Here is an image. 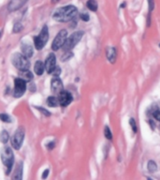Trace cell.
Returning a JSON list of instances; mask_svg holds the SVG:
<instances>
[{
  "label": "cell",
  "mask_w": 160,
  "mask_h": 180,
  "mask_svg": "<svg viewBox=\"0 0 160 180\" xmlns=\"http://www.w3.org/2000/svg\"><path fill=\"white\" fill-rule=\"evenodd\" d=\"M78 9L74 6H66L58 9L53 13V19L57 22H69L76 16Z\"/></svg>",
  "instance_id": "obj_1"
},
{
  "label": "cell",
  "mask_w": 160,
  "mask_h": 180,
  "mask_svg": "<svg viewBox=\"0 0 160 180\" xmlns=\"http://www.w3.org/2000/svg\"><path fill=\"white\" fill-rule=\"evenodd\" d=\"M12 64L15 68H17L19 70H29L30 62L28 60V57L23 56V54H15L12 56Z\"/></svg>",
  "instance_id": "obj_2"
},
{
  "label": "cell",
  "mask_w": 160,
  "mask_h": 180,
  "mask_svg": "<svg viewBox=\"0 0 160 180\" xmlns=\"http://www.w3.org/2000/svg\"><path fill=\"white\" fill-rule=\"evenodd\" d=\"M1 159H2V162L7 167L6 174L9 175L11 171L13 161H14V159H13V152L11 149L8 147L3 148L1 151Z\"/></svg>",
  "instance_id": "obj_3"
},
{
  "label": "cell",
  "mask_w": 160,
  "mask_h": 180,
  "mask_svg": "<svg viewBox=\"0 0 160 180\" xmlns=\"http://www.w3.org/2000/svg\"><path fill=\"white\" fill-rule=\"evenodd\" d=\"M83 31H77V32H74L72 35L69 38H67L66 41H65L63 47V50L65 52H69L71 49H73L75 46L77 45V43L80 41L83 38Z\"/></svg>",
  "instance_id": "obj_4"
},
{
  "label": "cell",
  "mask_w": 160,
  "mask_h": 180,
  "mask_svg": "<svg viewBox=\"0 0 160 180\" xmlns=\"http://www.w3.org/2000/svg\"><path fill=\"white\" fill-rule=\"evenodd\" d=\"M49 39V31H48V26L44 25L41 30V32L39 33V36L34 37V42H35V47L37 50H41L46 42Z\"/></svg>",
  "instance_id": "obj_5"
},
{
  "label": "cell",
  "mask_w": 160,
  "mask_h": 180,
  "mask_svg": "<svg viewBox=\"0 0 160 180\" xmlns=\"http://www.w3.org/2000/svg\"><path fill=\"white\" fill-rule=\"evenodd\" d=\"M23 139H25V130L23 128H19L11 139V145L15 150H19L21 148Z\"/></svg>",
  "instance_id": "obj_6"
},
{
  "label": "cell",
  "mask_w": 160,
  "mask_h": 180,
  "mask_svg": "<svg viewBox=\"0 0 160 180\" xmlns=\"http://www.w3.org/2000/svg\"><path fill=\"white\" fill-rule=\"evenodd\" d=\"M67 38V31L66 29H63L57 34L56 37L54 38L53 44H52V49L53 51H57L59 50L61 47L64 45L65 41Z\"/></svg>",
  "instance_id": "obj_7"
},
{
  "label": "cell",
  "mask_w": 160,
  "mask_h": 180,
  "mask_svg": "<svg viewBox=\"0 0 160 180\" xmlns=\"http://www.w3.org/2000/svg\"><path fill=\"white\" fill-rule=\"evenodd\" d=\"M26 82L22 78H16L14 80V97L20 98L25 93Z\"/></svg>",
  "instance_id": "obj_8"
},
{
  "label": "cell",
  "mask_w": 160,
  "mask_h": 180,
  "mask_svg": "<svg viewBox=\"0 0 160 180\" xmlns=\"http://www.w3.org/2000/svg\"><path fill=\"white\" fill-rule=\"evenodd\" d=\"M73 100V97L69 92H67V91H62L58 94V101L59 104L61 106L66 107L67 105H69L71 103V101Z\"/></svg>",
  "instance_id": "obj_9"
},
{
  "label": "cell",
  "mask_w": 160,
  "mask_h": 180,
  "mask_svg": "<svg viewBox=\"0 0 160 180\" xmlns=\"http://www.w3.org/2000/svg\"><path fill=\"white\" fill-rule=\"evenodd\" d=\"M45 70L48 73H52L53 70H54V68L56 67V58L55 56L53 54H50L49 56L47 57V59L45 61Z\"/></svg>",
  "instance_id": "obj_10"
},
{
  "label": "cell",
  "mask_w": 160,
  "mask_h": 180,
  "mask_svg": "<svg viewBox=\"0 0 160 180\" xmlns=\"http://www.w3.org/2000/svg\"><path fill=\"white\" fill-rule=\"evenodd\" d=\"M51 88H52V90L56 94H59L60 92H62L64 89L62 81H61L58 77L53 78L52 80V84H51Z\"/></svg>",
  "instance_id": "obj_11"
},
{
  "label": "cell",
  "mask_w": 160,
  "mask_h": 180,
  "mask_svg": "<svg viewBox=\"0 0 160 180\" xmlns=\"http://www.w3.org/2000/svg\"><path fill=\"white\" fill-rule=\"evenodd\" d=\"M116 49L114 47H107L106 49V56L107 59L110 61L111 64H114L116 61Z\"/></svg>",
  "instance_id": "obj_12"
},
{
  "label": "cell",
  "mask_w": 160,
  "mask_h": 180,
  "mask_svg": "<svg viewBox=\"0 0 160 180\" xmlns=\"http://www.w3.org/2000/svg\"><path fill=\"white\" fill-rule=\"evenodd\" d=\"M26 0H11V2L9 3V11H16V9H18L19 8H21V6L23 5V3H25Z\"/></svg>",
  "instance_id": "obj_13"
},
{
  "label": "cell",
  "mask_w": 160,
  "mask_h": 180,
  "mask_svg": "<svg viewBox=\"0 0 160 180\" xmlns=\"http://www.w3.org/2000/svg\"><path fill=\"white\" fill-rule=\"evenodd\" d=\"M21 50H22L23 55L25 56L26 57H28V58L33 56V48L31 45H29V44H26V43L22 44Z\"/></svg>",
  "instance_id": "obj_14"
},
{
  "label": "cell",
  "mask_w": 160,
  "mask_h": 180,
  "mask_svg": "<svg viewBox=\"0 0 160 180\" xmlns=\"http://www.w3.org/2000/svg\"><path fill=\"white\" fill-rule=\"evenodd\" d=\"M34 70H35V72L37 75H41V74L44 72V70H45V66H44V64L41 62V61H37V62H36V64H35Z\"/></svg>",
  "instance_id": "obj_15"
},
{
  "label": "cell",
  "mask_w": 160,
  "mask_h": 180,
  "mask_svg": "<svg viewBox=\"0 0 160 180\" xmlns=\"http://www.w3.org/2000/svg\"><path fill=\"white\" fill-rule=\"evenodd\" d=\"M23 177V163L22 162H19L18 166H17V168L15 170V173H14V175H13V179H22Z\"/></svg>",
  "instance_id": "obj_16"
},
{
  "label": "cell",
  "mask_w": 160,
  "mask_h": 180,
  "mask_svg": "<svg viewBox=\"0 0 160 180\" xmlns=\"http://www.w3.org/2000/svg\"><path fill=\"white\" fill-rule=\"evenodd\" d=\"M21 77L20 78H22V79H23L25 81V82H28V81L30 80H32V78H33V75H32V73L30 72V71L28 70H21Z\"/></svg>",
  "instance_id": "obj_17"
},
{
  "label": "cell",
  "mask_w": 160,
  "mask_h": 180,
  "mask_svg": "<svg viewBox=\"0 0 160 180\" xmlns=\"http://www.w3.org/2000/svg\"><path fill=\"white\" fill-rule=\"evenodd\" d=\"M86 6L87 8L90 9L92 11H97V2L96 0H88L87 3H86Z\"/></svg>",
  "instance_id": "obj_18"
},
{
  "label": "cell",
  "mask_w": 160,
  "mask_h": 180,
  "mask_svg": "<svg viewBox=\"0 0 160 180\" xmlns=\"http://www.w3.org/2000/svg\"><path fill=\"white\" fill-rule=\"evenodd\" d=\"M47 104L50 107H57L59 104L58 98H56L55 97H49L48 100H47Z\"/></svg>",
  "instance_id": "obj_19"
},
{
  "label": "cell",
  "mask_w": 160,
  "mask_h": 180,
  "mask_svg": "<svg viewBox=\"0 0 160 180\" xmlns=\"http://www.w3.org/2000/svg\"><path fill=\"white\" fill-rule=\"evenodd\" d=\"M147 168H148V171L149 172L155 173L156 170H157V165H156L155 161H149L148 163H147Z\"/></svg>",
  "instance_id": "obj_20"
},
{
  "label": "cell",
  "mask_w": 160,
  "mask_h": 180,
  "mask_svg": "<svg viewBox=\"0 0 160 180\" xmlns=\"http://www.w3.org/2000/svg\"><path fill=\"white\" fill-rule=\"evenodd\" d=\"M9 132L6 131V130H3L1 132V134H0V141H1L3 144H7L9 141Z\"/></svg>",
  "instance_id": "obj_21"
},
{
  "label": "cell",
  "mask_w": 160,
  "mask_h": 180,
  "mask_svg": "<svg viewBox=\"0 0 160 180\" xmlns=\"http://www.w3.org/2000/svg\"><path fill=\"white\" fill-rule=\"evenodd\" d=\"M129 124H130L131 128H132V130H133L134 133H137L138 132L137 124H136V121H135L134 118H130V119H129Z\"/></svg>",
  "instance_id": "obj_22"
},
{
  "label": "cell",
  "mask_w": 160,
  "mask_h": 180,
  "mask_svg": "<svg viewBox=\"0 0 160 180\" xmlns=\"http://www.w3.org/2000/svg\"><path fill=\"white\" fill-rule=\"evenodd\" d=\"M104 134H105V137H106L108 140H111L112 139V134H111V131L110 130V128L106 126L105 127V130H104Z\"/></svg>",
  "instance_id": "obj_23"
},
{
  "label": "cell",
  "mask_w": 160,
  "mask_h": 180,
  "mask_svg": "<svg viewBox=\"0 0 160 180\" xmlns=\"http://www.w3.org/2000/svg\"><path fill=\"white\" fill-rule=\"evenodd\" d=\"M22 29H23V25H21V23H16L14 26H13V32L14 33H19Z\"/></svg>",
  "instance_id": "obj_24"
},
{
  "label": "cell",
  "mask_w": 160,
  "mask_h": 180,
  "mask_svg": "<svg viewBox=\"0 0 160 180\" xmlns=\"http://www.w3.org/2000/svg\"><path fill=\"white\" fill-rule=\"evenodd\" d=\"M0 119H1L3 122H11V118H9V116L8 114H0Z\"/></svg>",
  "instance_id": "obj_25"
},
{
  "label": "cell",
  "mask_w": 160,
  "mask_h": 180,
  "mask_svg": "<svg viewBox=\"0 0 160 180\" xmlns=\"http://www.w3.org/2000/svg\"><path fill=\"white\" fill-rule=\"evenodd\" d=\"M148 4H149V14H151V12L153 11V9H155L154 0H148Z\"/></svg>",
  "instance_id": "obj_26"
},
{
  "label": "cell",
  "mask_w": 160,
  "mask_h": 180,
  "mask_svg": "<svg viewBox=\"0 0 160 180\" xmlns=\"http://www.w3.org/2000/svg\"><path fill=\"white\" fill-rule=\"evenodd\" d=\"M52 73L53 74L54 77H58L60 75V73H61V69L59 67H55V68H54V70H53Z\"/></svg>",
  "instance_id": "obj_27"
},
{
  "label": "cell",
  "mask_w": 160,
  "mask_h": 180,
  "mask_svg": "<svg viewBox=\"0 0 160 180\" xmlns=\"http://www.w3.org/2000/svg\"><path fill=\"white\" fill-rule=\"evenodd\" d=\"M81 19L83 20V21H84V22H88L90 20V17H89V15L87 14V13H81Z\"/></svg>",
  "instance_id": "obj_28"
},
{
  "label": "cell",
  "mask_w": 160,
  "mask_h": 180,
  "mask_svg": "<svg viewBox=\"0 0 160 180\" xmlns=\"http://www.w3.org/2000/svg\"><path fill=\"white\" fill-rule=\"evenodd\" d=\"M154 117L155 118L156 120L160 121V111H156L154 113Z\"/></svg>",
  "instance_id": "obj_29"
},
{
  "label": "cell",
  "mask_w": 160,
  "mask_h": 180,
  "mask_svg": "<svg viewBox=\"0 0 160 180\" xmlns=\"http://www.w3.org/2000/svg\"><path fill=\"white\" fill-rule=\"evenodd\" d=\"M71 56H72V54H70L69 52L66 53V56H65L63 57V61H66V60H67V59H69Z\"/></svg>",
  "instance_id": "obj_30"
},
{
  "label": "cell",
  "mask_w": 160,
  "mask_h": 180,
  "mask_svg": "<svg viewBox=\"0 0 160 180\" xmlns=\"http://www.w3.org/2000/svg\"><path fill=\"white\" fill-rule=\"evenodd\" d=\"M37 109H39L40 112H42V114H45V115H48V116L50 115V113H49V112L47 111V110H45V109H42V108H39H39L37 107Z\"/></svg>",
  "instance_id": "obj_31"
},
{
  "label": "cell",
  "mask_w": 160,
  "mask_h": 180,
  "mask_svg": "<svg viewBox=\"0 0 160 180\" xmlns=\"http://www.w3.org/2000/svg\"><path fill=\"white\" fill-rule=\"evenodd\" d=\"M48 174H49V170H45V171L43 172V175H42V178H46L47 176H48Z\"/></svg>",
  "instance_id": "obj_32"
},
{
  "label": "cell",
  "mask_w": 160,
  "mask_h": 180,
  "mask_svg": "<svg viewBox=\"0 0 160 180\" xmlns=\"http://www.w3.org/2000/svg\"><path fill=\"white\" fill-rule=\"evenodd\" d=\"M53 147H54V144H53V142H51V144H50V147H48V148H49V149H52V148H53Z\"/></svg>",
  "instance_id": "obj_33"
},
{
  "label": "cell",
  "mask_w": 160,
  "mask_h": 180,
  "mask_svg": "<svg viewBox=\"0 0 160 180\" xmlns=\"http://www.w3.org/2000/svg\"><path fill=\"white\" fill-rule=\"evenodd\" d=\"M53 2H58L59 0H53Z\"/></svg>",
  "instance_id": "obj_34"
},
{
  "label": "cell",
  "mask_w": 160,
  "mask_h": 180,
  "mask_svg": "<svg viewBox=\"0 0 160 180\" xmlns=\"http://www.w3.org/2000/svg\"><path fill=\"white\" fill-rule=\"evenodd\" d=\"M0 36H1V30H0Z\"/></svg>",
  "instance_id": "obj_35"
},
{
  "label": "cell",
  "mask_w": 160,
  "mask_h": 180,
  "mask_svg": "<svg viewBox=\"0 0 160 180\" xmlns=\"http://www.w3.org/2000/svg\"><path fill=\"white\" fill-rule=\"evenodd\" d=\"M159 47H160V44H159Z\"/></svg>",
  "instance_id": "obj_36"
}]
</instances>
